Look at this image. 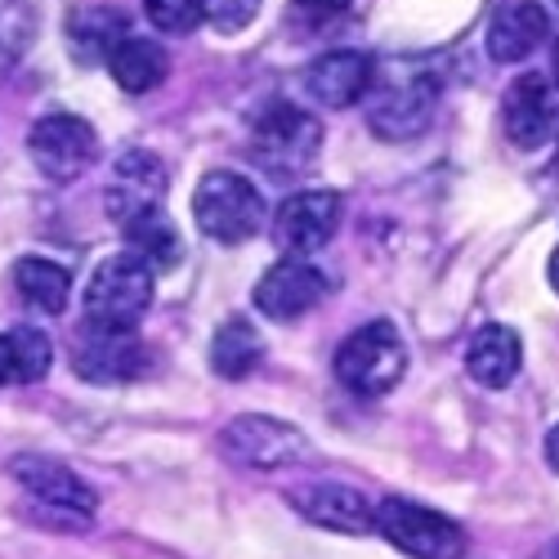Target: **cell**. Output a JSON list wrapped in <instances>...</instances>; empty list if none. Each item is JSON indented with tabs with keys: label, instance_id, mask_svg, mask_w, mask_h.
<instances>
[{
	"label": "cell",
	"instance_id": "obj_6",
	"mask_svg": "<svg viewBox=\"0 0 559 559\" xmlns=\"http://www.w3.org/2000/svg\"><path fill=\"white\" fill-rule=\"evenodd\" d=\"M27 153L36 162V170L55 183H68L76 179L85 166H95L99 157V134L85 117H72V112H50L40 117L27 134Z\"/></svg>",
	"mask_w": 559,
	"mask_h": 559
},
{
	"label": "cell",
	"instance_id": "obj_16",
	"mask_svg": "<svg viewBox=\"0 0 559 559\" xmlns=\"http://www.w3.org/2000/svg\"><path fill=\"white\" fill-rule=\"evenodd\" d=\"M305 95L322 108H349L358 99H367L371 81H377V63L358 50H332L305 68Z\"/></svg>",
	"mask_w": 559,
	"mask_h": 559
},
{
	"label": "cell",
	"instance_id": "obj_17",
	"mask_svg": "<svg viewBox=\"0 0 559 559\" xmlns=\"http://www.w3.org/2000/svg\"><path fill=\"white\" fill-rule=\"evenodd\" d=\"M550 36V14L537 0H506L488 23V55L497 63H524Z\"/></svg>",
	"mask_w": 559,
	"mask_h": 559
},
{
	"label": "cell",
	"instance_id": "obj_9",
	"mask_svg": "<svg viewBox=\"0 0 559 559\" xmlns=\"http://www.w3.org/2000/svg\"><path fill=\"white\" fill-rule=\"evenodd\" d=\"M341 215H345V202L336 189H305V193H292L273 215V242L283 247L287 255L305 260L313 251H322L336 228H341Z\"/></svg>",
	"mask_w": 559,
	"mask_h": 559
},
{
	"label": "cell",
	"instance_id": "obj_14",
	"mask_svg": "<svg viewBox=\"0 0 559 559\" xmlns=\"http://www.w3.org/2000/svg\"><path fill=\"white\" fill-rule=\"evenodd\" d=\"M322 292H328L322 273L313 264L287 255V260H277L255 283V309L264 318H273V322H296V318H305L322 300Z\"/></svg>",
	"mask_w": 559,
	"mask_h": 559
},
{
	"label": "cell",
	"instance_id": "obj_7",
	"mask_svg": "<svg viewBox=\"0 0 559 559\" xmlns=\"http://www.w3.org/2000/svg\"><path fill=\"white\" fill-rule=\"evenodd\" d=\"M219 448L233 465H247V471H283V465H296L309 452L296 426L277 421V416H260V412L228 421L219 435Z\"/></svg>",
	"mask_w": 559,
	"mask_h": 559
},
{
	"label": "cell",
	"instance_id": "obj_21",
	"mask_svg": "<svg viewBox=\"0 0 559 559\" xmlns=\"http://www.w3.org/2000/svg\"><path fill=\"white\" fill-rule=\"evenodd\" d=\"M14 292L23 296V305L40 309V313H63L68 309V292L72 277L63 264L45 260V255H23L14 264Z\"/></svg>",
	"mask_w": 559,
	"mask_h": 559
},
{
	"label": "cell",
	"instance_id": "obj_27",
	"mask_svg": "<svg viewBox=\"0 0 559 559\" xmlns=\"http://www.w3.org/2000/svg\"><path fill=\"white\" fill-rule=\"evenodd\" d=\"M354 5V0H296V10L305 14V19H336V14H345Z\"/></svg>",
	"mask_w": 559,
	"mask_h": 559
},
{
	"label": "cell",
	"instance_id": "obj_12",
	"mask_svg": "<svg viewBox=\"0 0 559 559\" xmlns=\"http://www.w3.org/2000/svg\"><path fill=\"white\" fill-rule=\"evenodd\" d=\"M108 215L126 228L130 219L148 215V211H162V198H166V166L157 153H144V148H130L117 157L112 166V179H108Z\"/></svg>",
	"mask_w": 559,
	"mask_h": 559
},
{
	"label": "cell",
	"instance_id": "obj_30",
	"mask_svg": "<svg viewBox=\"0 0 559 559\" xmlns=\"http://www.w3.org/2000/svg\"><path fill=\"white\" fill-rule=\"evenodd\" d=\"M542 559H559V542H555V546H550V550H546Z\"/></svg>",
	"mask_w": 559,
	"mask_h": 559
},
{
	"label": "cell",
	"instance_id": "obj_26",
	"mask_svg": "<svg viewBox=\"0 0 559 559\" xmlns=\"http://www.w3.org/2000/svg\"><path fill=\"white\" fill-rule=\"evenodd\" d=\"M255 14H260V0H206V23H215L228 36L242 32Z\"/></svg>",
	"mask_w": 559,
	"mask_h": 559
},
{
	"label": "cell",
	"instance_id": "obj_20",
	"mask_svg": "<svg viewBox=\"0 0 559 559\" xmlns=\"http://www.w3.org/2000/svg\"><path fill=\"white\" fill-rule=\"evenodd\" d=\"M55 362V345L36 328H14L0 336V381L5 385H36Z\"/></svg>",
	"mask_w": 559,
	"mask_h": 559
},
{
	"label": "cell",
	"instance_id": "obj_1",
	"mask_svg": "<svg viewBox=\"0 0 559 559\" xmlns=\"http://www.w3.org/2000/svg\"><path fill=\"white\" fill-rule=\"evenodd\" d=\"M153 287H157V269L148 260H139L134 251L108 255L85 283V322L134 332L139 318L153 305Z\"/></svg>",
	"mask_w": 559,
	"mask_h": 559
},
{
	"label": "cell",
	"instance_id": "obj_29",
	"mask_svg": "<svg viewBox=\"0 0 559 559\" xmlns=\"http://www.w3.org/2000/svg\"><path fill=\"white\" fill-rule=\"evenodd\" d=\"M546 273H550V287H555V296H559V247L550 251V264H546Z\"/></svg>",
	"mask_w": 559,
	"mask_h": 559
},
{
	"label": "cell",
	"instance_id": "obj_31",
	"mask_svg": "<svg viewBox=\"0 0 559 559\" xmlns=\"http://www.w3.org/2000/svg\"><path fill=\"white\" fill-rule=\"evenodd\" d=\"M555 81H559V45H555Z\"/></svg>",
	"mask_w": 559,
	"mask_h": 559
},
{
	"label": "cell",
	"instance_id": "obj_24",
	"mask_svg": "<svg viewBox=\"0 0 559 559\" xmlns=\"http://www.w3.org/2000/svg\"><path fill=\"white\" fill-rule=\"evenodd\" d=\"M68 36H72L81 59H108L112 45L126 36V23L112 10H76L68 19Z\"/></svg>",
	"mask_w": 559,
	"mask_h": 559
},
{
	"label": "cell",
	"instance_id": "obj_28",
	"mask_svg": "<svg viewBox=\"0 0 559 559\" xmlns=\"http://www.w3.org/2000/svg\"><path fill=\"white\" fill-rule=\"evenodd\" d=\"M546 461H550L555 471H559V426H555V430L546 435Z\"/></svg>",
	"mask_w": 559,
	"mask_h": 559
},
{
	"label": "cell",
	"instance_id": "obj_5",
	"mask_svg": "<svg viewBox=\"0 0 559 559\" xmlns=\"http://www.w3.org/2000/svg\"><path fill=\"white\" fill-rule=\"evenodd\" d=\"M318 148H322V126L309 112H300L296 104H273L251 126V153L277 179L309 170Z\"/></svg>",
	"mask_w": 559,
	"mask_h": 559
},
{
	"label": "cell",
	"instance_id": "obj_4",
	"mask_svg": "<svg viewBox=\"0 0 559 559\" xmlns=\"http://www.w3.org/2000/svg\"><path fill=\"white\" fill-rule=\"evenodd\" d=\"M377 533L407 559H461L465 555L461 524H452L443 510H430L407 497H390L377 506Z\"/></svg>",
	"mask_w": 559,
	"mask_h": 559
},
{
	"label": "cell",
	"instance_id": "obj_15",
	"mask_svg": "<svg viewBox=\"0 0 559 559\" xmlns=\"http://www.w3.org/2000/svg\"><path fill=\"white\" fill-rule=\"evenodd\" d=\"M10 475H14L36 501L63 510V515H72V520H90V515H95V488H90L76 471H68L63 461H50V456L27 452V456H14Z\"/></svg>",
	"mask_w": 559,
	"mask_h": 559
},
{
	"label": "cell",
	"instance_id": "obj_23",
	"mask_svg": "<svg viewBox=\"0 0 559 559\" xmlns=\"http://www.w3.org/2000/svg\"><path fill=\"white\" fill-rule=\"evenodd\" d=\"M126 242H130V251H134L139 260H148L157 273H162V269H175L179 255H183L179 233L170 228V219H166L162 211H148V215L130 219V224H126Z\"/></svg>",
	"mask_w": 559,
	"mask_h": 559
},
{
	"label": "cell",
	"instance_id": "obj_19",
	"mask_svg": "<svg viewBox=\"0 0 559 559\" xmlns=\"http://www.w3.org/2000/svg\"><path fill=\"white\" fill-rule=\"evenodd\" d=\"M104 63H108L112 81L126 90V95H148V90H157L170 72L166 50L157 40H144V36H121Z\"/></svg>",
	"mask_w": 559,
	"mask_h": 559
},
{
	"label": "cell",
	"instance_id": "obj_22",
	"mask_svg": "<svg viewBox=\"0 0 559 559\" xmlns=\"http://www.w3.org/2000/svg\"><path fill=\"white\" fill-rule=\"evenodd\" d=\"M260 358H264V341H260V332L251 328L247 318H228L224 328L211 336V367H215V377H224V381L251 377V371L260 367Z\"/></svg>",
	"mask_w": 559,
	"mask_h": 559
},
{
	"label": "cell",
	"instance_id": "obj_13",
	"mask_svg": "<svg viewBox=\"0 0 559 559\" xmlns=\"http://www.w3.org/2000/svg\"><path fill=\"white\" fill-rule=\"evenodd\" d=\"M287 501L305 524L328 528V533L362 537L377 528V510L367 506V497L358 488H345V484H300L287 492Z\"/></svg>",
	"mask_w": 559,
	"mask_h": 559
},
{
	"label": "cell",
	"instance_id": "obj_3",
	"mask_svg": "<svg viewBox=\"0 0 559 559\" xmlns=\"http://www.w3.org/2000/svg\"><path fill=\"white\" fill-rule=\"evenodd\" d=\"M407 371V345L394 322H367L336 349V381L362 399L390 394Z\"/></svg>",
	"mask_w": 559,
	"mask_h": 559
},
{
	"label": "cell",
	"instance_id": "obj_11",
	"mask_svg": "<svg viewBox=\"0 0 559 559\" xmlns=\"http://www.w3.org/2000/svg\"><path fill=\"white\" fill-rule=\"evenodd\" d=\"M501 130L515 148H542L559 130V104L546 76L528 72L520 81H510L506 99H501Z\"/></svg>",
	"mask_w": 559,
	"mask_h": 559
},
{
	"label": "cell",
	"instance_id": "obj_2",
	"mask_svg": "<svg viewBox=\"0 0 559 559\" xmlns=\"http://www.w3.org/2000/svg\"><path fill=\"white\" fill-rule=\"evenodd\" d=\"M264 198L260 189L238 170H211L202 175L193 193V219L219 247H242L264 228Z\"/></svg>",
	"mask_w": 559,
	"mask_h": 559
},
{
	"label": "cell",
	"instance_id": "obj_10",
	"mask_svg": "<svg viewBox=\"0 0 559 559\" xmlns=\"http://www.w3.org/2000/svg\"><path fill=\"white\" fill-rule=\"evenodd\" d=\"M371 104H367V121L381 139H412L421 134L430 112H435V81L426 72H407L399 81L377 85L371 81Z\"/></svg>",
	"mask_w": 559,
	"mask_h": 559
},
{
	"label": "cell",
	"instance_id": "obj_25",
	"mask_svg": "<svg viewBox=\"0 0 559 559\" xmlns=\"http://www.w3.org/2000/svg\"><path fill=\"white\" fill-rule=\"evenodd\" d=\"M144 14L157 32L189 36L198 23H206V0H144Z\"/></svg>",
	"mask_w": 559,
	"mask_h": 559
},
{
	"label": "cell",
	"instance_id": "obj_8",
	"mask_svg": "<svg viewBox=\"0 0 559 559\" xmlns=\"http://www.w3.org/2000/svg\"><path fill=\"white\" fill-rule=\"evenodd\" d=\"M72 371L90 385H126V381H139L148 371V349L139 345L134 332L85 322L76 345H72Z\"/></svg>",
	"mask_w": 559,
	"mask_h": 559
},
{
	"label": "cell",
	"instance_id": "obj_18",
	"mask_svg": "<svg viewBox=\"0 0 559 559\" xmlns=\"http://www.w3.org/2000/svg\"><path fill=\"white\" fill-rule=\"evenodd\" d=\"M524 367V345L515 328H501V322H488L471 336L465 345V371L484 385V390H506L510 381L520 377Z\"/></svg>",
	"mask_w": 559,
	"mask_h": 559
}]
</instances>
